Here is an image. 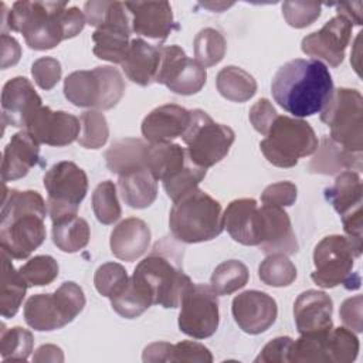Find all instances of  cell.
<instances>
[{"label": "cell", "instance_id": "cell-45", "mask_svg": "<svg viewBox=\"0 0 363 363\" xmlns=\"http://www.w3.org/2000/svg\"><path fill=\"white\" fill-rule=\"evenodd\" d=\"M58 262L51 255H37L18 268L28 286L51 284L58 277Z\"/></svg>", "mask_w": 363, "mask_h": 363}, {"label": "cell", "instance_id": "cell-52", "mask_svg": "<svg viewBox=\"0 0 363 363\" xmlns=\"http://www.w3.org/2000/svg\"><path fill=\"white\" fill-rule=\"evenodd\" d=\"M339 316L347 329L362 332V295H356L343 301Z\"/></svg>", "mask_w": 363, "mask_h": 363}, {"label": "cell", "instance_id": "cell-27", "mask_svg": "<svg viewBox=\"0 0 363 363\" xmlns=\"http://www.w3.org/2000/svg\"><path fill=\"white\" fill-rule=\"evenodd\" d=\"M159 62V48L142 38H133L129 43V48L121 65L128 79L140 86H147L156 79Z\"/></svg>", "mask_w": 363, "mask_h": 363}, {"label": "cell", "instance_id": "cell-40", "mask_svg": "<svg viewBox=\"0 0 363 363\" xmlns=\"http://www.w3.org/2000/svg\"><path fill=\"white\" fill-rule=\"evenodd\" d=\"M258 277L265 285L275 288L288 286L296 278V268L288 255L281 252L268 254V257L259 264Z\"/></svg>", "mask_w": 363, "mask_h": 363}, {"label": "cell", "instance_id": "cell-23", "mask_svg": "<svg viewBox=\"0 0 363 363\" xmlns=\"http://www.w3.org/2000/svg\"><path fill=\"white\" fill-rule=\"evenodd\" d=\"M190 123V111L180 105L167 104L149 112L140 126L143 138L149 143L170 142L182 138Z\"/></svg>", "mask_w": 363, "mask_h": 363}, {"label": "cell", "instance_id": "cell-28", "mask_svg": "<svg viewBox=\"0 0 363 363\" xmlns=\"http://www.w3.org/2000/svg\"><path fill=\"white\" fill-rule=\"evenodd\" d=\"M143 362H189V363H211V352L201 343L193 340H183L176 345L167 342H155L145 347L142 354Z\"/></svg>", "mask_w": 363, "mask_h": 363}, {"label": "cell", "instance_id": "cell-21", "mask_svg": "<svg viewBox=\"0 0 363 363\" xmlns=\"http://www.w3.org/2000/svg\"><path fill=\"white\" fill-rule=\"evenodd\" d=\"M332 298L316 289L302 292L294 305V318L301 335L326 332L333 328Z\"/></svg>", "mask_w": 363, "mask_h": 363}, {"label": "cell", "instance_id": "cell-31", "mask_svg": "<svg viewBox=\"0 0 363 363\" xmlns=\"http://www.w3.org/2000/svg\"><path fill=\"white\" fill-rule=\"evenodd\" d=\"M28 285L20 271L11 264V257L1 250V284H0V313L3 318H13L27 291Z\"/></svg>", "mask_w": 363, "mask_h": 363}, {"label": "cell", "instance_id": "cell-33", "mask_svg": "<svg viewBox=\"0 0 363 363\" xmlns=\"http://www.w3.org/2000/svg\"><path fill=\"white\" fill-rule=\"evenodd\" d=\"M130 26H108L96 28L92 34L94 54L105 61L122 64L129 48Z\"/></svg>", "mask_w": 363, "mask_h": 363}, {"label": "cell", "instance_id": "cell-50", "mask_svg": "<svg viewBox=\"0 0 363 363\" xmlns=\"http://www.w3.org/2000/svg\"><path fill=\"white\" fill-rule=\"evenodd\" d=\"M294 340L288 336H279L268 342L259 354L255 357V363H286L289 362L291 356V347H292Z\"/></svg>", "mask_w": 363, "mask_h": 363}, {"label": "cell", "instance_id": "cell-11", "mask_svg": "<svg viewBox=\"0 0 363 363\" xmlns=\"http://www.w3.org/2000/svg\"><path fill=\"white\" fill-rule=\"evenodd\" d=\"M182 139L187 146L190 160L207 169L227 156L235 133L230 126L214 122L203 109H193L190 111V123Z\"/></svg>", "mask_w": 363, "mask_h": 363}, {"label": "cell", "instance_id": "cell-39", "mask_svg": "<svg viewBox=\"0 0 363 363\" xmlns=\"http://www.w3.org/2000/svg\"><path fill=\"white\" fill-rule=\"evenodd\" d=\"M359 339L347 328H332L326 335V359L332 363H350L357 357Z\"/></svg>", "mask_w": 363, "mask_h": 363}, {"label": "cell", "instance_id": "cell-4", "mask_svg": "<svg viewBox=\"0 0 363 363\" xmlns=\"http://www.w3.org/2000/svg\"><path fill=\"white\" fill-rule=\"evenodd\" d=\"M183 248L163 238L135 268L132 284L150 299L152 305L177 308L186 289L193 284L184 274Z\"/></svg>", "mask_w": 363, "mask_h": 363}, {"label": "cell", "instance_id": "cell-13", "mask_svg": "<svg viewBox=\"0 0 363 363\" xmlns=\"http://www.w3.org/2000/svg\"><path fill=\"white\" fill-rule=\"evenodd\" d=\"M220 322L218 299L210 285L191 284L182 296L179 328L193 339H206L216 333Z\"/></svg>", "mask_w": 363, "mask_h": 363}, {"label": "cell", "instance_id": "cell-15", "mask_svg": "<svg viewBox=\"0 0 363 363\" xmlns=\"http://www.w3.org/2000/svg\"><path fill=\"white\" fill-rule=\"evenodd\" d=\"M352 27L347 18L337 14L326 21L320 30L303 37L301 48L313 60L320 58L330 67H339L352 37Z\"/></svg>", "mask_w": 363, "mask_h": 363}, {"label": "cell", "instance_id": "cell-8", "mask_svg": "<svg viewBox=\"0 0 363 363\" xmlns=\"http://www.w3.org/2000/svg\"><path fill=\"white\" fill-rule=\"evenodd\" d=\"M85 306L82 288L72 282H64L52 294H37L24 305L27 325L40 332L61 329L72 322Z\"/></svg>", "mask_w": 363, "mask_h": 363}, {"label": "cell", "instance_id": "cell-36", "mask_svg": "<svg viewBox=\"0 0 363 363\" xmlns=\"http://www.w3.org/2000/svg\"><path fill=\"white\" fill-rule=\"evenodd\" d=\"M89 241L88 223L72 216L52 223V242L64 252H77L86 247Z\"/></svg>", "mask_w": 363, "mask_h": 363}, {"label": "cell", "instance_id": "cell-5", "mask_svg": "<svg viewBox=\"0 0 363 363\" xmlns=\"http://www.w3.org/2000/svg\"><path fill=\"white\" fill-rule=\"evenodd\" d=\"M169 227L174 240L180 242L210 241L224 230L221 204L196 187L174 201Z\"/></svg>", "mask_w": 363, "mask_h": 363}, {"label": "cell", "instance_id": "cell-6", "mask_svg": "<svg viewBox=\"0 0 363 363\" xmlns=\"http://www.w3.org/2000/svg\"><path fill=\"white\" fill-rule=\"evenodd\" d=\"M125 94L121 72L109 65L71 72L64 79V95L75 106L106 111L118 105Z\"/></svg>", "mask_w": 363, "mask_h": 363}, {"label": "cell", "instance_id": "cell-25", "mask_svg": "<svg viewBox=\"0 0 363 363\" xmlns=\"http://www.w3.org/2000/svg\"><path fill=\"white\" fill-rule=\"evenodd\" d=\"M150 244L149 225L136 217L122 220L111 233V251L122 261H135L140 258Z\"/></svg>", "mask_w": 363, "mask_h": 363}, {"label": "cell", "instance_id": "cell-47", "mask_svg": "<svg viewBox=\"0 0 363 363\" xmlns=\"http://www.w3.org/2000/svg\"><path fill=\"white\" fill-rule=\"evenodd\" d=\"M322 6L319 3L306 1H285L282 4V14L286 23L295 28L311 26L320 16Z\"/></svg>", "mask_w": 363, "mask_h": 363}, {"label": "cell", "instance_id": "cell-42", "mask_svg": "<svg viewBox=\"0 0 363 363\" xmlns=\"http://www.w3.org/2000/svg\"><path fill=\"white\" fill-rule=\"evenodd\" d=\"M81 133L78 136V143L86 149L102 147L109 136V128L106 118L102 112L96 109L85 111L79 116Z\"/></svg>", "mask_w": 363, "mask_h": 363}, {"label": "cell", "instance_id": "cell-54", "mask_svg": "<svg viewBox=\"0 0 363 363\" xmlns=\"http://www.w3.org/2000/svg\"><path fill=\"white\" fill-rule=\"evenodd\" d=\"M362 1H356V3H340L336 4L337 9V14L343 16L345 18H347L352 26H362Z\"/></svg>", "mask_w": 363, "mask_h": 363}, {"label": "cell", "instance_id": "cell-24", "mask_svg": "<svg viewBox=\"0 0 363 363\" xmlns=\"http://www.w3.org/2000/svg\"><path fill=\"white\" fill-rule=\"evenodd\" d=\"M38 159L40 143L27 130L14 133L3 152L1 180L6 183L24 177Z\"/></svg>", "mask_w": 363, "mask_h": 363}, {"label": "cell", "instance_id": "cell-34", "mask_svg": "<svg viewBox=\"0 0 363 363\" xmlns=\"http://www.w3.org/2000/svg\"><path fill=\"white\" fill-rule=\"evenodd\" d=\"M145 147L146 143L136 138H125L116 140L105 153L108 169L112 173L121 176L128 172L146 167Z\"/></svg>", "mask_w": 363, "mask_h": 363}, {"label": "cell", "instance_id": "cell-37", "mask_svg": "<svg viewBox=\"0 0 363 363\" xmlns=\"http://www.w3.org/2000/svg\"><path fill=\"white\" fill-rule=\"evenodd\" d=\"M248 278L250 272L245 264L238 259H227L214 268L210 278V286L217 295H231L244 288Z\"/></svg>", "mask_w": 363, "mask_h": 363}, {"label": "cell", "instance_id": "cell-51", "mask_svg": "<svg viewBox=\"0 0 363 363\" xmlns=\"http://www.w3.org/2000/svg\"><path fill=\"white\" fill-rule=\"evenodd\" d=\"M248 116L254 129L265 136L277 119L278 112L267 98H261L251 106Z\"/></svg>", "mask_w": 363, "mask_h": 363}, {"label": "cell", "instance_id": "cell-20", "mask_svg": "<svg viewBox=\"0 0 363 363\" xmlns=\"http://www.w3.org/2000/svg\"><path fill=\"white\" fill-rule=\"evenodd\" d=\"M259 211L261 242L258 247L261 251L265 254H295L299 247L288 213L282 207L265 204H262Z\"/></svg>", "mask_w": 363, "mask_h": 363}, {"label": "cell", "instance_id": "cell-32", "mask_svg": "<svg viewBox=\"0 0 363 363\" xmlns=\"http://www.w3.org/2000/svg\"><path fill=\"white\" fill-rule=\"evenodd\" d=\"M325 197L342 217L362 208V182L357 172H342L333 186L325 190Z\"/></svg>", "mask_w": 363, "mask_h": 363}, {"label": "cell", "instance_id": "cell-29", "mask_svg": "<svg viewBox=\"0 0 363 363\" xmlns=\"http://www.w3.org/2000/svg\"><path fill=\"white\" fill-rule=\"evenodd\" d=\"M118 187L125 204L132 208L149 207L157 196V180L147 167L121 174Z\"/></svg>", "mask_w": 363, "mask_h": 363}, {"label": "cell", "instance_id": "cell-16", "mask_svg": "<svg viewBox=\"0 0 363 363\" xmlns=\"http://www.w3.org/2000/svg\"><path fill=\"white\" fill-rule=\"evenodd\" d=\"M233 316L240 329L250 335L268 330L277 320L278 306L272 296L262 291H245L233 299Z\"/></svg>", "mask_w": 363, "mask_h": 363}, {"label": "cell", "instance_id": "cell-10", "mask_svg": "<svg viewBox=\"0 0 363 363\" xmlns=\"http://www.w3.org/2000/svg\"><path fill=\"white\" fill-rule=\"evenodd\" d=\"M356 257L360 255L347 237L335 234L322 238L313 251L312 281L322 288H335L342 284L346 289H357L360 277L352 272Z\"/></svg>", "mask_w": 363, "mask_h": 363}, {"label": "cell", "instance_id": "cell-3", "mask_svg": "<svg viewBox=\"0 0 363 363\" xmlns=\"http://www.w3.org/2000/svg\"><path fill=\"white\" fill-rule=\"evenodd\" d=\"M47 204L35 190L4 187L0 213V245L11 258L24 259L45 240Z\"/></svg>", "mask_w": 363, "mask_h": 363}, {"label": "cell", "instance_id": "cell-30", "mask_svg": "<svg viewBox=\"0 0 363 363\" xmlns=\"http://www.w3.org/2000/svg\"><path fill=\"white\" fill-rule=\"evenodd\" d=\"M340 169L362 170V153L349 152L325 136L318 155L309 163V170L312 173L333 174L340 172Z\"/></svg>", "mask_w": 363, "mask_h": 363}, {"label": "cell", "instance_id": "cell-2", "mask_svg": "<svg viewBox=\"0 0 363 363\" xmlns=\"http://www.w3.org/2000/svg\"><path fill=\"white\" fill-rule=\"evenodd\" d=\"M333 91V81L328 67L313 58H295L285 62L278 68L271 82L275 102L298 118L320 112Z\"/></svg>", "mask_w": 363, "mask_h": 363}, {"label": "cell", "instance_id": "cell-53", "mask_svg": "<svg viewBox=\"0 0 363 363\" xmlns=\"http://www.w3.org/2000/svg\"><path fill=\"white\" fill-rule=\"evenodd\" d=\"M21 57V47L18 41L7 35L6 33L1 34V68L6 69L11 65H16Z\"/></svg>", "mask_w": 363, "mask_h": 363}, {"label": "cell", "instance_id": "cell-41", "mask_svg": "<svg viewBox=\"0 0 363 363\" xmlns=\"http://www.w3.org/2000/svg\"><path fill=\"white\" fill-rule=\"evenodd\" d=\"M34 337L33 333L21 326L6 329L1 325L0 335V354L3 360H27L33 352Z\"/></svg>", "mask_w": 363, "mask_h": 363}, {"label": "cell", "instance_id": "cell-14", "mask_svg": "<svg viewBox=\"0 0 363 363\" xmlns=\"http://www.w3.org/2000/svg\"><path fill=\"white\" fill-rule=\"evenodd\" d=\"M160 62L155 82L166 85L179 95L197 94L206 84L207 72L196 60L189 58L179 45L160 47Z\"/></svg>", "mask_w": 363, "mask_h": 363}, {"label": "cell", "instance_id": "cell-9", "mask_svg": "<svg viewBox=\"0 0 363 363\" xmlns=\"http://www.w3.org/2000/svg\"><path fill=\"white\" fill-rule=\"evenodd\" d=\"M320 121L330 129V139L354 153L363 150V98L357 89H335Z\"/></svg>", "mask_w": 363, "mask_h": 363}, {"label": "cell", "instance_id": "cell-43", "mask_svg": "<svg viewBox=\"0 0 363 363\" xmlns=\"http://www.w3.org/2000/svg\"><path fill=\"white\" fill-rule=\"evenodd\" d=\"M92 208L96 220L102 224H113L122 214L116 196V186L111 180H105L96 186L92 193Z\"/></svg>", "mask_w": 363, "mask_h": 363}, {"label": "cell", "instance_id": "cell-49", "mask_svg": "<svg viewBox=\"0 0 363 363\" xmlns=\"http://www.w3.org/2000/svg\"><path fill=\"white\" fill-rule=\"evenodd\" d=\"M298 189L292 182H278L265 187L261 194V201L265 206L288 207L296 200Z\"/></svg>", "mask_w": 363, "mask_h": 363}, {"label": "cell", "instance_id": "cell-7", "mask_svg": "<svg viewBox=\"0 0 363 363\" xmlns=\"http://www.w3.org/2000/svg\"><path fill=\"white\" fill-rule=\"evenodd\" d=\"M259 147L265 159L278 167H294L298 159L316 152L318 138L312 126L298 118L278 115Z\"/></svg>", "mask_w": 363, "mask_h": 363}, {"label": "cell", "instance_id": "cell-17", "mask_svg": "<svg viewBox=\"0 0 363 363\" xmlns=\"http://www.w3.org/2000/svg\"><path fill=\"white\" fill-rule=\"evenodd\" d=\"M27 130L38 143L50 146H67L79 136V119L65 111H52L41 106L30 119Z\"/></svg>", "mask_w": 363, "mask_h": 363}, {"label": "cell", "instance_id": "cell-35", "mask_svg": "<svg viewBox=\"0 0 363 363\" xmlns=\"http://www.w3.org/2000/svg\"><path fill=\"white\" fill-rule=\"evenodd\" d=\"M216 86L225 99L233 102H245L257 92V81L254 77L235 65H228L218 71Z\"/></svg>", "mask_w": 363, "mask_h": 363}, {"label": "cell", "instance_id": "cell-46", "mask_svg": "<svg viewBox=\"0 0 363 363\" xmlns=\"http://www.w3.org/2000/svg\"><path fill=\"white\" fill-rule=\"evenodd\" d=\"M111 305L112 309L122 318L133 319L140 316L147 308H150L152 302L129 279L126 288L116 296L111 298Z\"/></svg>", "mask_w": 363, "mask_h": 363}, {"label": "cell", "instance_id": "cell-48", "mask_svg": "<svg viewBox=\"0 0 363 363\" xmlns=\"http://www.w3.org/2000/svg\"><path fill=\"white\" fill-rule=\"evenodd\" d=\"M31 74L35 84L45 91L52 89L61 79L62 68L57 58L41 57L35 60L31 65Z\"/></svg>", "mask_w": 363, "mask_h": 363}, {"label": "cell", "instance_id": "cell-12", "mask_svg": "<svg viewBox=\"0 0 363 363\" xmlns=\"http://www.w3.org/2000/svg\"><path fill=\"white\" fill-rule=\"evenodd\" d=\"M43 182L48 193L47 210L52 223L77 216L88 191L86 173L74 162L62 160L47 170Z\"/></svg>", "mask_w": 363, "mask_h": 363}, {"label": "cell", "instance_id": "cell-44", "mask_svg": "<svg viewBox=\"0 0 363 363\" xmlns=\"http://www.w3.org/2000/svg\"><path fill=\"white\" fill-rule=\"evenodd\" d=\"M129 279L130 278L128 277L126 269L118 262L102 264L94 275L96 291L109 299L122 292L126 288Z\"/></svg>", "mask_w": 363, "mask_h": 363}, {"label": "cell", "instance_id": "cell-22", "mask_svg": "<svg viewBox=\"0 0 363 363\" xmlns=\"http://www.w3.org/2000/svg\"><path fill=\"white\" fill-rule=\"evenodd\" d=\"M223 224L234 241L242 245H259L261 211L254 199L233 200L223 214Z\"/></svg>", "mask_w": 363, "mask_h": 363}, {"label": "cell", "instance_id": "cell-55", "mask_svg": "<svg viewBox=\"0 0 363 363\" xmlns=\"http://www.w3.org/2000/svg\"><path fill=\"white\" fill-rule=\"evenodd\" d=\"M34 362H64L62 350L55 345H43L40 346L34 356Z\"/></svg>", "mask_w": 363, "mask_h": 363}, {"label": "cell", "instance_id": "cell-19", "mask_svg": "<svg viewBox=\"0 0 363 363\" xmlns=\"http://www.w3.org/2000/svg\"><path fill=\"white\" fill-rule=\"evenodd\" d=\"M125 7L130 17L132 31L139 35L162 43L176 27L167 1H126Z\"/></svg>", "mask_w": 363, "mask_h": 363}, {"label": "cell", "instance_id": "cell-18", "mask_svg": "<svg viewBox=\"0 0 363 363\" xmlns=\"http://www.w3.org/2000/svg\"><path fill=\"white\" fill-rule=\"evenodd\" d=\"M41 106L40 95L26 77H16L4 84L1 91V118L4 125L26 129Z\"/></svg>", "mask_w": 363, "mask_h": 363}, {"label": "cell", "instance_id": "cell-26", "mask_svg": "<svg viewBox=\"0 0 363 363\" xmlns=\"http://www.w3.org/2000/svg\"><path fill=\"white\" fill-rule=\"evenodd\" d=\"M190 163L187 150L177 143H146L145 164L155 179L162 183L179 176Z\"/></svg>", "mask_w": 363, "mask_h": 363}, {"label": "cell", "instance_id": "cell-1", "mask_svg": "<svg viewBox=\"0 0 363 363\" xmlns=\"http://www.w3.org/2000/svg\"><path fill=\"white\" fill-rule=\"evenodd\" d=\"M1 27L21 33L27 45L44 51L57 47L62 40L79 34L85 14L67 1H16L10 11L1 4Z\"/></svg>", "mask_w": 363, "mask_h": 363}, {"label": "cell", "instance_id": "cell-38", "mask_svg": "<svg viewBox=\"0 0 363 363\" xmlns=\"http://www.w3.org/2000/svg\"><path fill=\"white\" fill-rule=\"evenodd\" d=\"M193 48L194 60L206 68L218 64L224 58L227 43L224 35L218 30L207 27L197 33V35L194 37Z\"/></svg>", "mask_w": 363, "mask_h": 363}]
</instances>
